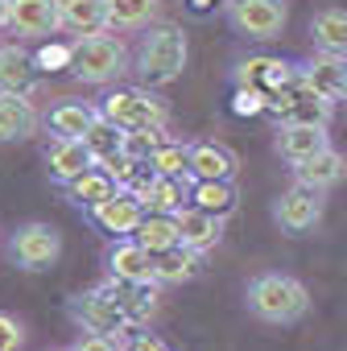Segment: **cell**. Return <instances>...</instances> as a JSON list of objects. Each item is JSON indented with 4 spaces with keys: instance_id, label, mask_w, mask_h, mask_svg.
Returning <instances> with one entry per match:
<instances>
[{
    "instance_id": "cell-1",
    "label": "cell",
    "mask_w": 347,
    "mask_h": 351,
    "mask_svg": "<svg viewBox=\"0 0 347 351\" xmlns=\"http://www.w3.org/2000/svg\"><path fill=\"white\" fill-rule=\"evenodd\" d=\"M187 34L178 25H153L149 34H141L136 54H132V75L145 87H165L187 71Z\"/></svg>"
},
{
    "instance_id": "cell-2",
    "label": "cell",
    "mask_w": 347,
    "mask_h": 351,
    "mask_svg": "<svg viewBox=\"0 0 347 351\" xmlns=\"http://www.w3.org/2000/svg\"><path fill=\"white\" fill-rule=\"evenodd\" d=\"M71 75L87 87H112L124 75H132V54L116 34H91L71 46Z\"/></svg>"
},
{
    "instance_id": "cell-3",
    "label": "cell",
    "mask_w": 347,
    "mask_h": 351,
    "mask_svg": "<svg viewBox=\"0 0 347 351\" xmlns=\"http://www.w3.org/2000/svg\"><path fill=\"white\" fill-rule=\"evenodd\" d=\"M248 310L261 318V322H273V326H289L298 322L306 310H310V293L298 277L289 273H261L248 281Z\"/></svg>"
},
{
    "instance_id": "cell-4",
    "label": "cell",
    "mask_w": 347,
    "mask_h": 351,
    "mask_svg": "<svg viewBox=\"0 0 347 351\" xmlns=\"http://www.w3.org/2000/svg\"><path fill=\"white\" fill-rule=\"evenodd\" d=\"M99 116H108L112 124L128 128H169V108L161 95H153V87H108L104 99L95 104Z\"/></svg>"
},
{
    "instance_id": "cell-5",
    "label": "cell",
    "mask_w": 347,
    "mask_h": 351,
    "mask_svg": "<svg viewBox=\"0 0 347 351\" xmlns=\"http://www.w3.org/2000/svg\"><path fill=\"white\" fill-rule=\"evenodd\" d=\"M269 112L277 116V124H331L335 116V99L314 91L306 79L281 87L273 99H269Z\"/></svg>"
},
{
    "instance_id": "cell-6",
    "label": "cell",
    "mask_w": 347,
    "mask_h": 351,
    "mask_svg": "<svg viewBox=\"0 0 347 351\" xmlns=\"http://www.w3.org/2000/svg\"><path fill=\"white\" fill-rule=\"evenodd\" d=\"M228 21L236 34L252 42H273L281 38L289 9H285V0H228Z\"/></svg>"
},
{
    "instance_id": "cell-7",
    "label": "cell",
    "mask_w": 347,
    "mask_h": 351,
    "mask_svg": "<svg viewBox=\"0 0 347 351\" xmlns=\"http://www.w3.org/2000/svg\"><path fill=\"white\" fill-rule=\"evenodd\" d=\"M13 256H17V265L29 269V273L50 269V265L62 256V236H58V228H50V223H42V219L21 223V228L13 232Z\"/></svg>"
},
{
    "instance_id": "cell-8",
    "label": "cell",
    "mask_w": 347,
    "mask_h": 351,
    "mask_svg": "<svg viewBox=\"0 0 347 351\" xmlns=\"http://www.w3.org/2000/svg\"><path fill=\"white\" fill-rule=\"evenodd\" d=\"M273 219L281 232L289 236H306L322 223V191H310L302 182H294L277 203H273Z\"/></svg>"
},
{
    "instance_id": "cell-9",
    "label": "cell",
    "mask_w": 347,
    "mask_h": 351,
    "mask_svg": "<svg viewBox=\"0 0 347 351\" xmlns=\"http://www.w3.org/2000/svg\"><path fill=\"white\" fill-rule=\"evenodd\" d=\"M71 318L83 326V330H91V335H116V330H132V322L124 318V310L112 302V293H104V289H91V293H79V298H71Z\"/></svg>"
},
{
    "instance_id": "cell-10",
    "label": "cell",
    "mask_w": 347,
    "mask_h": 351,
    "mask_svg": "<svg viewBox=\"0 0 347 351\" xmlns=\"http://www.w3.org/2000/svg\"><path fill=\"white\" fill-rule=\"evenodd\" d=\"M5 29L17 38H54L62 29V5L58 0H9Z\"/></svg>"
},
{
    "instance_id": "cell-11",
    "label": "cell",
    "mask_w": 347,
    "mask_h": 351,
    "mask_svg": "<svg viewBox=\"0 0 347 351\" xmlns=\"http://www.w3.org/2000/svg\"><path fill=\"white\" fill-rule=\"evenodd\" d=\"M298 79H302V66L298 62H281V58H244L236 66V83L261 91L265 99H273L281 87H289Z\"/></svg>"
},
{
    "instance_id": "cell-12",
    "label": "cell",
    "mask_w": 347,
    "mask_h": 351,
    "mask_svg": "<svg viewBox=\"0 0 347 351\" xmlns=\"http://www.w3.org/2000/svg\"><path fill=\"white\" fill-rule=\"evenodd\" d=\"M108 273L120 281H141V285H157V256L136 240V236H120L108 248Z\"/></svg>"
},
{
    "instance_id": "cell-13",
    "label": "cell",
    "mask_w": 347,
    "mask_h": 351,
    "mask_svg": "<svg viewBox=\"0 0 347 351\" xmlns=\"http://www.w3.org/2000/svg\"><path fill=\"white\" fill-rule=\"evenodd\" d=\"M91 219L104 228V232H112L116 240L120 236H132L136 228H141V219H145V203L132 195V191H116V195H108L104 203H95L91 207Z\"/></svg>"
},
{
    "instance_id": "cell-14",
    "label": "cell",
    "mask_w": 347,
    "mask_h": 351,
    "mask_svg": "<svg viewBox=\"0 0 347 351\" xmlns=\"http://www.w3.org/2000/svg\"><path fill=\"white\" fill-rule=\"evenodd\" d=\"M95 165V153L83 136H54V145L46 149V169H50V178L54 182H75L79 173H87Z\"/></svg>"
},
{
    "instance_id": "cell-15",
    "label": "cell",
    "mask_w": 347,
    "mask_h": 351,
    "mask_svg": "<svg viewBox=\"0 0 347 351\" xmlns=\"http://www.w3.org/2000/svg\"><path fill=\"white\" fill-rule=\"evenodd\" d=\"M174 219H178V244L199 252V256L211 252L219 244V236H224V219L203 211V207H195V203H187L182 211H174Z\"/></svg>"
},
{
    "instance_id": "cell-16",
    "label": "cell",
    "mask_w": 347,
    "mask_h": 351,
    "mask_svg": "<svg viewBox=\"0 0 347 351\" xmlns=\"http://www.w3.org/2000/svg\"><path fill=\"white\" fill-rule=\"evenodd\" d=\"M347 173V161H343V153L339 149H318L314 157H306V161H298L294 165V182H302V186H310V191H331V186H339V178Z\"/></svg>"
},
{
    "instance_id": "cell-17",
    "label": "cell",
    "mask_w": 347,
    "mask_h": 351,
    "mask_svg": "<svg viewBox=\"0 0 347 351\" xmlns=\"http://www.w3.org/2000/svg\"><path fill=\"white\" fill-rule=\"evenodd\" d=\"M326 145H331L326 124H277V153H281L289 165L314 157V153L326 149Z\"/></svg>"
},
{
    "instance_id": "cell-18",
    "label": "cell",
    "mask_w": 347,
    "mask_h": 351,
    "mask_svg": "<svg viewBox=\"0 0 347 351\" xmlns=\"http://www.w3.org/2000/svg\"><path fill=\"white\" fill-rule=\"evenodd\" d=\"M302 79L331 95V99H347V54H326V50H314V58L302 66Z\"/></svg>"
},
{
    "instance_id": "cell-19",
    "label": "cell",
    "mask_w": 347,
    "mask_h": 351,
    "mask_svg": "<svg viewBox=\"0 0 347 351\" xmlns=\"http://www.w3.org/2000/svg\"><path fill=\"white\" fill-rule=\"evenodd\" d=\"M42 124L38 108L21 91H0V141H25Z\"/></svg>"
},
{
    "instance_id": "cell-20",
    "label": "cell",
    "mask_w": 347,
    "mask_h": 351,
    "mask_svg": "<svg viewBox=\"0 0 347 351\" xmlns=\"http://www.w3.org/2000/svg\"><path fill=\"white\" fill-rule=\"evenodd\" d=\"M0 91H21V95L38 91V58H29L13 42L0 46Z\"/></svg>"
},
{
    "instance_id": "cell-21",
    "label": "cell",
    "mask_w": 347,
    "mask_h": 351,
    "mask_svg": "<svg viewBox=\"0 0 347 351\" xmlns=\"http://www.w3.org/2000/svg\"><path fill=\"white\" fill-rule=\"evenodd\" d=\"M236 153L219 141H195L191 145V178H236Z\"/></svg>"
},
{
    "instance_id": "cell-22",
    "label": "cell",
    "mask_w": 347,
    "mask_h": 351,
    "mask_svg": "<svg viewBox=\"0 0 347 351\" xmlns=\"http://www.w3.org/2000/svg\"><path fill=\"white\" fill-rule=\"evenodd\" d=\"M191 182H195L191 173H182V178H174V173H157L153 186H149V195L141 199L145 211H165V215L182 211L191 203Z\"/></svg>"
},
{
    "instance_id": "cell-23",
    "label": "cell",
    "mask_w": 347,
    "mask_h": 351,
    "mask_svg": "<svg viewBox=\"0 0 347 351\" xmlns=\"http://www.w3.org/2000/svg\"><path fill=\"white\" fill-rule=\"evenodd\" d=\"M62 5V29H75L79 38L104 34L108 25V0H58Z\"/></svg>"
},
{
    "instance_id": "cell-24",
    "label": "cell",
    "mask_w": 347,
    "mask_h": 351,
    "mask_svg": "<svg viewBox=\"0 0 347 351\" xmlns=\"http://www.w3.org/2000/svg\"><path fill=\"white\" fill-rule=\"evenodd\" d=\"M191 203L228 219L236 211V186H232V178H195L191 182Z\"/></svg>"
},
{
    "instance_id": "cell-25",
    "label": "cell",
    "mask_w": 347,
    "mask_h": 351,
    "mask_svg": "<svg viewBox=\"0 0 347 351\" xmlns=\"http://www.w3.org/2000/svg\"><path fill=\"white\" fill-rule=\"evenodd\" d=\"M310 42H314V50L347 54V13H343V9H322V13H314V21H310Z\"/></svg>"
},
{
    "instance_id": "cell-26",
    "label": "cell",
    "mask_w": 347,
    "mask_h": 351,
    "mask_svg": "<svg viewBox=\"0 0 347 351\" xmlns=\"http://www.w3.org/2000/svg\"><path fill=\"white\" fill-rule=\"evenodd\" d=\"M161 17V0H108L112 29H149Z\"/></svg>"
},
{
    "instance_id": "cell-27",
    "label": "cell",
    "mask_w": 347,
    "mask_h": 351,
    "mask_svg": "<svg viewBox=\"0 0 347 351\" xmlns=\"http://www.w3.org/2000/svg\"><path fill=\"white\" fill-rule=\"evenodd\" d=\"M120 186H116V178H112V173L104 169V165H91L87 173H79V178L75 182H67V195L79 203V207H95V203H104L108 195H116Z\"/></svg>"
},
{
    "instance_id": "cell-28",
    "label": "cell",
    "mask_w": 347,
    "mask_h": 351,
    "mask_svg": "<svg viewBox=\"0 0 347 351\" xmlns=\"http://www.w3.org/2000/svg\"><path fill=\"white\" fill-rule=\"evenodd\" d=\"M132 236L157 256V252H165V248L178 244V219L165 215V211H145V219H141V228H136Z\"/></svg>"
},
{
    "instance_id": "cell-29",
    "label": "cell",
    "mask_w": 347,
    "mask_h": 351,
    "mask_svg": "<svg viewBox=\"0 0 347 351\" xmlns=\"http://www.w3.org/2000/svg\"><path fill=\"white\" fill-rule=\"evenodd\" d=\"M95 112H99V108H91V104L62 99V104L50 108V132H54V136H83V132L91 128Z\"/></svg>"
},
{
    "instance_id": "cell-30",
    "label": "cell",
    "mask_w": 347,
    "mask_h": 351,
    "mask_svg": "<svg viewBox=\"0 0 347 351\" xmlns=\"http://www.w3.org/2000/svg\"><path fill=\"white\" fill-rule=\"evenodd\" d=\"M199 273V252L174 244L165 252H157V285H182Z\"/></svg>"
},
{
    "instance_id": "cell-31",
    "label": "cell",
    "mask_w": 347,
    "mask_h": 351,
    "mask_svg": "<svg viewBox=\"0 0 347 351\" xmlns=\"http://www.w3.org/2000/svg\"><path fill=\"white\" fill-rule=\"evenodd\" d=\"M83 141L91 145L95 165H99V161H108V157H116V153L124 149V128H120V124H112L108 116H99V112H95V120H91V128L83 132Z\"/></svg>"
},
{
    "instance_id": "cell-32",
    "label": "cell",
    "mask_w": 347,
    "mask_h": 351,
    "mask_svg": "<svg viewBox=\"0 0 347 351\" xmlns=\"http://www.w3.org/2000/svg\"><path fill=\"white\" fill-rule=\"evenodd\" d=\"M153 173H174V178H182V173H191V145L187 141H161L149 157Z\"/></svg>"
},
{
    "instance_id": "cell-33",
    "label": "cell",
    "mask_w": 347,
    "mask_h": 351,
    "mask_svg": "<svg viewBox=\"0 0 347 351\" xmlns=\"http://www.w3.org/2000/svg\"><path fill=\"white\" fill-rule=\"evenodd\" d=\"M161 141H169L165 128H128V132H124V153L136 157V161H149Z\"/></svg>"
},
{
    "instance_id": "cell-34",
    "label": "cell",
    "mask_w": 347,
    "mask_h": 351,
    "mask_svg": "<svg viewBox=\"0 0 347 351\" xmlns=\"http://www.w3.org/2000/svg\"><path fill=\"white\" fill-rule=\"evenodd\" d=\"M25 343V326L13 314H0V351H17Z\"/></svg>"
},
{
    "instance_id": "cell-35",
    "label": "cell",
    "mask_w": 347,
    "mask_h": 351,
    "mask_svg": "<svg viewBox=\"0 0 347 351\" xmlns=\"http://www.w3.org/2000/svg\"><path fill=\"white\" fill-rule=\"evenodd\" d=\"M75 347H79V351H116V347H128V335H124V330H116V335H87V339H79Z\"/></svg>"
},
{
    "instance_id": "cell-36",
    "label": "cell",
    "mask_w": 347,
    "mask_h": 351,
    "mask_svg": "<svg viewBox=\"0 0 347 351\" xmlns=\"http://www.w3.org/2000/svg\"><path fill=\"white\" fill-rule=\"evenodd\" d=\"M240 116H252V112H269V99L261 95V91H252V87H240L236 91V104H232Z\"/></svg>"
},
{
    "instance_id": "cell-37",
    "label": "cell",
    "mask_w": 347,
    "mask_h": 351,
    "mask_svg": "<svg viewBox=\"0 0 347 351\" xmlns=\"http://www.w3.org/2000/svg\"><path fill=\"white\" fill-rule=\"evenodd\" d=\"M38 66H46V71L71 66V46H46V50L38 54Z\"/></svg>"
},
{
    "instance_id": "cell-38",
    "label": "cell",
    "mask_w": 347,
    "mask_h": 351,
    "mask_svg": "<svg viewBox=\"0 0 347 351\" xmlns=\"http://www.w3.org/2000/svg\"><path fill=\"white\" fill-rule=\"evenodd\" d=\"M128 347H153V351H161L165 347V339H157V335H128Z\"/></svg>"
},
{
    "instance_id": "cell-39",
    "label": "cell",
    "mask_w": 347,
    "mask_h": 351,
    "mask_svg": "<svg viewBox=\"0 0 347 351\" xmlns=\"http://www.w3.org/2000/svg\"><path fill=\"white\" fill-rule=\"evenodd\" d=\"M5 21H9V0H0V29H5Z\"/></svg>"
}]
</instances>
